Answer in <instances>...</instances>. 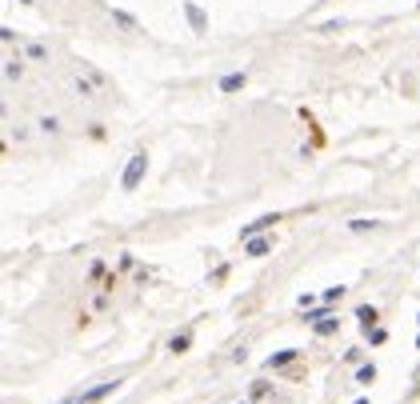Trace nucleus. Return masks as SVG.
<instances>
[{
  "instance_id": "obj_1",
  "label": "nucleus",
  "mask_w": 420,
  "mask_h": 404,
  "mask_svg": "<svg viewBox=\"0 0 420 404\" xmlns=\"http://www.w3.org/2000/svg\"><path fill=\"white\" fill-rule=\"evenodd\" d=\"M76 92H81V96H108L104 72H96L93 64H81V72H76Z\"/></svg>"
},
{
  "instance_id": "obj_2",
  "label": "nucleus",
  "mask_w": 420,
  "mask_h": 404,
  "mask_svg": "<svg viewBox=\"0 0 420 404\" xmlns=\"http://www.w3.org/2000/svg\"><path fill=\"white\" fill-rule=\"evenodd\" d=\"M144 168H148V156H144V152L128 156V164H124V176H121V188H124V192H133L136 184L144 181Z\"/></svg>"
},
{
  "instance_id": "obj_3",
  "label": "nucleus",
  "mask_w": 420,
  "mask_h": 404,
  "mask_svg": "<svg viewBox=\"0 0 420 404\" xmlns=\"http://www.w3.org/2000/svg\"><path fill=\"white\" fill-rule=\"evenodd\" d=\"M116 388H121V380H104V384H96L93 393H84V396H81V404H101L104 396H113Z\"/></svg>"
},
{
  "instance_id": "obj_4",
  "label": "nucleus",
  "mask_w": 420,
  "mask_h": 404,
  "mask_svg": "<svg viewBox=\"0 0 420 404\" xmlns=\"http://www.w3.org/2000/svg\"><path fill=\"white\" fill-rule=\"evenodd\" d=\"M185 16H188V24H193V32H208V16H205L200 9H196L193 0L185 4Z\"/></svg>"
},
{
  "instance_id": "obj_5",
  "label": "nucleus",
  "mask_w": 420,
  "mask_h": 404,
  "mask_svg": "<svg viewBox=\"0 0 420 404\" xmlns=\"http://www.w3.org/2000/svg\"><path fill=\"white\" fill-rule=\"evenodd\" d=\"M248 84L245 72H228V76H220V92H240Z\"/></svg>"
},
{
  "instance_id": "obj_6",
  "label": "nucleus",
  "mask_w": 420,
  "mask_h": 404,
  "mask_svg": "<svg viewBox=\"0 0 420 404\" xmlns=\"http://www.w3.org/2000/svg\"><path fill=\"white\" fill-rule=\"evenodd\" d=\"M357 320H360V328H364V333H369V328H377V308H372V304H360V308H357Z\"/></svg>"
},
{
  "instance_id": "obj_7",
  "label": "nucleus",
  "mask_w": 420,
  "mask_h": 404,
  "mask_svg": "<svg viewBox=\"0 0 420 404\" xmlns=\"http://www.w3.org/2000/svg\"><path fill=\"white\" fill-rule=\"evenodd\" d=\"M268 224H277V216H260V221L245 224V228H240V236H245V241H252V236H257L260 228H268Z\"/></svg>"
},
{
  "instance_id": "obj_8",
  "label": "nucleus",
  "mask_w": 420,
  "mask_h": 404,
  "mask_svg": "<svg viewBox=\"0 0 420 404\" xmlns=\"http://www.w3.org/2000/svg\"><path fill=\"white\" fill-rule=\"evenodd\" d=\"M268 248H272V241H260V236H252V241L245 244L248 256H268Z\"/></svg>"
},
{
  "instance_id": "obj_9",
  "label": "nucleus",
  "mask_w": 420,
  "mask_h": 404,
  "mask_svg": "<svg viewBox=\"0 0 420 404\" xmlns=\"http://www.w3.org/2000/svg\"><path fill=\"white\" fill-rule=\"evenodd\" d=\"M292 360H297V348H285V353L268 356V368H285V364H292Z\"/></svg>"
},
{
  "instance_id": "obj_10",
  "label": "nucleus",
  "mask_w": 420,
  "mask_h": 404,
  "mask_svg": "<svg viewBox=\"0 0 420 404\" xmlns=\"http://www.w3.org/2000/svg\"><path fill=\"white\" fill-rule=\"evenodd\" d=\"M113 24H121L124 32H136V29H140V24H136L133 16H128V12H121V9H113Z\"/></svg>"
},
{
  "instance_id": "obj_11",
  "label": "nucleus",
  "mask_w": 420,
  "mask_h": 404,
  "mask_svg": "<svg viewBox=\"0 0 420 404\" xmlns=\"http://www.w3.org/2000/svg\"><path fill=\"white\" fill-rule=\"evenodd\" d=\"M21 72H24V61H21V56L4 61V76H9V81H21Z\"/></svg>"
},
{
  "instance_id": "obj_12",
  "label": "nucleus",
  "mask_w": 420,
  "mask_h": 404,
  "mask_svg": "<svg viewBox=\"0 0 420 404\" xmlns=\"http://www.w3.org/2000/svg\"><path fill=\"white\" fill-rule=\"evenodd\" d=\"M337 328H340V320H337V316H324V320L317 324V336H332Z\"/></svg>"
},
{
  "instance_id": "obj_13",
  "label": "nucleus",
  "mask_w": 420,
  "mask_h": 404,
  "mask_svg": "<svg viewBox=\"0 0 420 404\" xmlns=\"http://www.w3.org/2000/svg\"><path fill=\"white\" fill-rule=\"evenodd\" d=\"M188 344H193V336L188 333H180V336H173V353H185Z\"/></svg>"
},
{
  "instance_id": "obj_14",
  "label": "nucleus",
  "mask_w": 420,
  "mask_h": 404,
  "mask_svg": "<svg viewBox=\"0 0 420 404\" xmlns=\"http://www.w3.org/2000/svg\"><path fill=\"white\" fill-rule=\"evenodd\" d=\"M357 380L360 384H372V380H377V368H372V364H364V368L357 373Z\"/></svg>"
},
{
  "instance_id": "obj_15",
  "label": "nucleus",
  "mask_w": 420,
  "mask_h": 404,
  "mask_svg": "<svg viewBox=\"0 0 420 404\" xmlns=\"http://www.w3.org/2000/svg\"><path fill=\"white\" fill-rule=\"evenodd\" d=\"M29 56L32 61H48V49L44 44H29Z\"/></svg>"
},
{
  "instance_id": "obj_16",
  "label": "nucleus",
  "mask_w": 420,
  "mask_h": 404,
  "mask_svg": "<svg viewBox=\"0 0 420 404\" xmlns=\"http://www.w3.org/2000/svg\"><path fill=\"white\" fill-rule=\"evenodd\" d=\"M340 296H344V288H340V284H337V288H328V293H324V301H328V304H337Z\"/></svg>"
},
{
  "instance_id": "obj_17",
  "label": "nucleus",
  "mask_w": 420,
  "mask_h": 404,
  "mask_svg": "<svg viewBox=\"0 0 420 404\" xmlns=\"http://www.w3.org/2000/svg\"><path fill=\"white\" fill-rule=\"evenodd\" d=\"M64 404H81V396H68V400H64Z\"/></svg>"
},
{
  "instance_id": "obj_18",
  "label": "nucleus",
  "mask_w": 420,
  "mask_h": 404,
  "mask_svg": "<svg viewBox=\"0 0 420 404\" xmlns=\"http://www.w3.org/2000/svg\"><path fill=\"white\" fill-rule=\"evenodd\" d=\"M21 4H36V0H21Z\"/></svg>"
},
{
  "instance_id": "obj_19",
  "label": "nucleus",
  "mask_w": 420,
  "mask_h": 404,
  "mask_svg": "<svg viewBox=\"0 0 420 404\" xmlns=\"http://www.w3.org/2000/svg\"><path fill=\"white\" fill-rule=\"evenodd\" d=\"M416 324H420V316H416Z\"/></svg>"
}]
</instances>
